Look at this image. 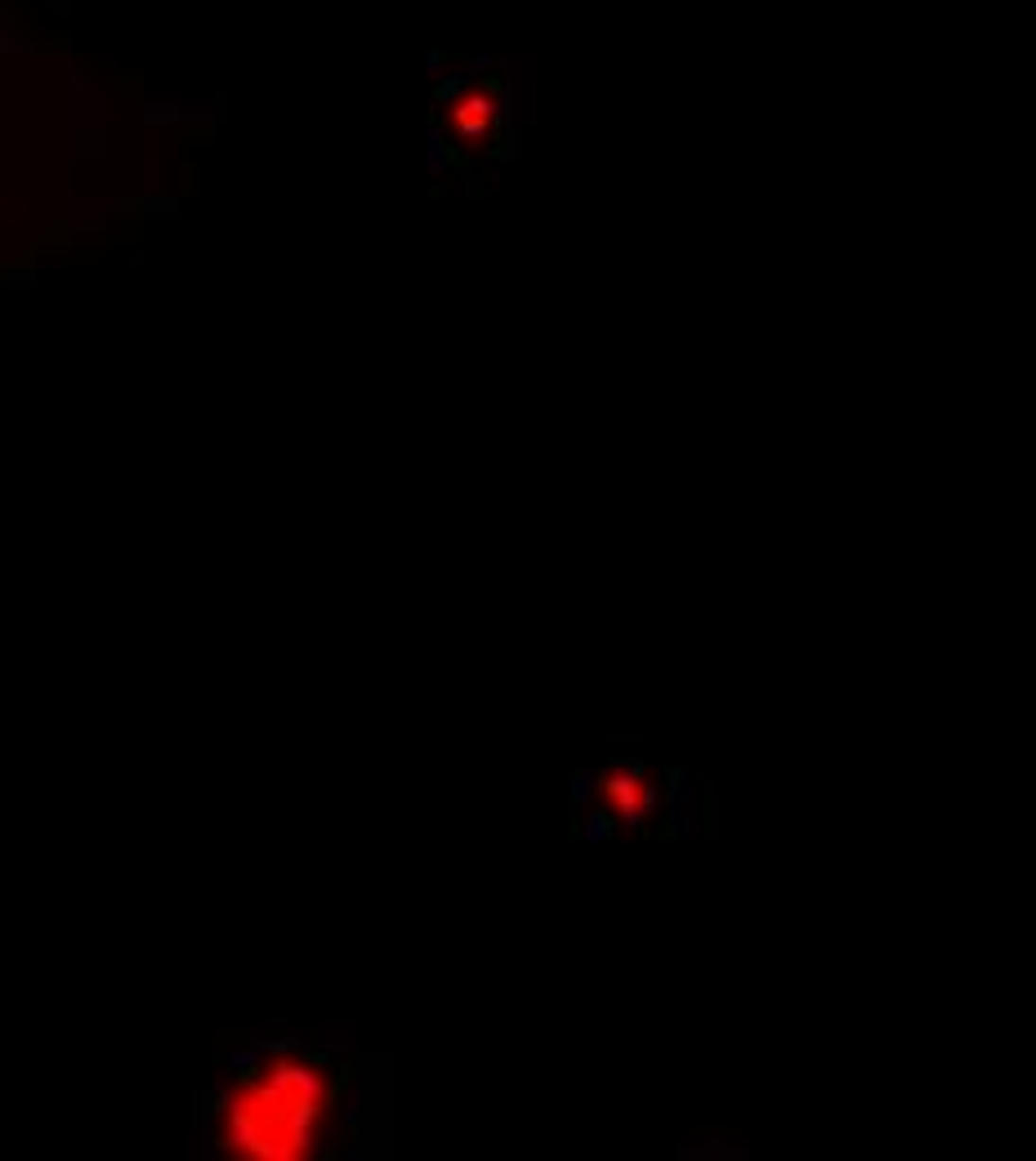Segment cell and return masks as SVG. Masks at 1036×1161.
I'll return each mask as SVG.
<instances>
[{"instance_id":"obj_1","label":"cell","mask_w":1036,"mask_h":1161,"mask_svg":"<svg viewBox=\"0 0 1036 1161\" xmlns=\"http://www.w3.org/2000/svg\"><path fill=\"white\" fill-rule=\"evenodd\" d=\"M331 1103V1077L300 1059H277L255 1082L219 1099V1148L259 1161L308 1157Z\"/></svg>"}]
</instances>
